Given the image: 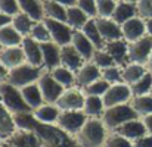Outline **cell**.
<instances>
[{
    "instance_id": "cell-1",
    "label": "cell",
    "mask_w": 152,
    "mask_h": 147,
    "mask_svg": "<svg viewBox=\"0 0 152 147\" xmlns=\"http://www.w3.org/2000/svg\"><path fill=\"white\" fill-rule=\"evenodd\" d=\"M16 128L34 131L42 147H80L75 137L59 128L56 124H43L36 119L33 112L13 115Z\"/></svg>"
},
{
    "instance_id": "cell-2",
    "label": "cell",
    "mask_w": 152,
    "mask_h": 147,
    "mask_svg": "<svg viewBox=\"0 0 152 147\" xmlns=\"http://www.w3.org/2000/svg\"><path fill=\"white\" fill-rule=\"evenodd\" d=\"M106 130L102 118H87L83 128L75 134V140L80 147H103L109 135Z\"/></svg>"
},
{
    "instance_id": "cell-3",
    "label": "cell",
    "mask_w": 152,
    "mask_h": 147,
    "mask_svg": "<svg viewBox=\"0 0 152 147\" xmlns=\"http://www.w3.org/2000/svg\"><path fill=\"white\" fill-rule=\"evenodd\" d=\"M137 118H140V116L130 106V103L106 107L103 110V115H102V121H103L105 127L111 131H115L120 125H123V124H126L132 119H137Z\"/></svg>"
},
{
    "instance_id": "cell-4",
    "label": "cell",
    "mask_w": 152,
    "mask_h": 147,
    "mask_svg": "<svg viewBox=\"0 0 152 147\" xmlns=\"http://www.w3.org/2000/svg\"><path fill=\"white\" fill-rule=\"evenodd\" d=\"M0 98L12 115L33 112V109L28 106V103L22 97L21 90L16 88L15 85H12L7 81L0 83Z\"/></svg>"
},
{
    "instance_id": "cell-5",
    "label": "cell",
    "mask_w": 152,
    "mask_h": 147,
    "mask_svg": "<svg viewBox=\"0 0 152 147\" xmlns=\"http://www.w3.org/2000/svg\"><path fill=\"white\" fill-rule=\"evenodd\" d=\"M43 72H45V69H42V66H33L25 62L24 65L9 71L7 83L15 85L16 88H22L28 84L39 81V78L43 75Z\"/></svg>"
},
{
    "instance_id": "cell-6",
    "label": "cell",
    "mask_w": 152,
    "mask_h": 147,
    "mask_svg": "<svg viewBox=\"0 0 152 147\" xmlns=\"http://www.w3.org/2000/svg\"><path fill=\"white\" fill-rule=\"evenodd\" d=\"M86 121H87V115L83 110H61L56 125L75 137V134L83 128Z\"/></svg>"
},
{
    "instance_id": "cell-7",
    "label": "cell",
    "mask_w": 152,
    "mask_h": 147,
    "mask_svg": "<svg viewBox=\"0 0 152 147\" xmlns=\"http://www.w3.org/2000/svg\"><path fill=\"white\" fill-rule=\"evenodd\" d=\"M43 24L48 27L53 43H56L61 47L66 46V44H71L74 28L69 27L66 22H61V21H56V19H52V18H45Z\"/></svg>"
},
{
    "instance_id": "cell-8",
    "label": "cell",
    "mask_w": 152,
    "mask_h": 147,
    "mask_svg": "<svg viewBox=\"0 0 152 147\" xmlns=\"http://www.w3.org/2000/svg\"><path fill=\"white\" fill-rule=\"evenodd\" d=\"M39 84V88L42 91V96H43V100L45 103H50V104H55L56 100L61 97V94L65 91L64 85H61L53 77H52L50 71H45L43 75L39 78L37 81Z\"/></svg>"
},
{
    "instance_id": "cell-9",
    "label": "cell",
    "mask_w": 152,
    "mask_h": 147,
    "mask_svg": "<svg viewBox=\"0 0 152 147\" xmlns=\"http://www.w3.org/2000/svg\"><path fill=\"white\" fill-rule=\"evenodd\" d=\"M152 53V37L145 34L142 38L129 43V60L130 63L145 65Z\"/></svg>"
},
{
    "instance_id": "cell-10",
    "label": "cell",
    "mask_w": 152,
    "mask_h": 147,
    "mask_svg": "<svg viewBox=\"0 0 152 147\" xmlns=\"http://www.w3.org/2000/svg\"><path fill=\"white\" fill-rule=\"evenodd\" d=\"M132 97H133V93H132L130 85L126 83H120V84H112L108 88V91L102 96V100L106 109V107H112L117 104L129 103Z\"/></svg>"
},
{
    "instance_id": "cell-11",
    "label": "cell",
    "mask_w": 152,
    "mask_h": 147,
    "mask_svg": "<svg viewBox=\"0 0 152 147\" xmlns=\"http://www.w3.org/2000/svg\"><path fill=\"white\" fill-rule=\"evenodd\" d=\"M84 101H86L84 91H80L71 87V88H66L61 94V97L56 100L55 104L61 110H83Z\"/></svg>"
},
{
    "instance_id": "cell-12",
    "label": "cell",
    "mask_w": 152,
    "mask_h": 147,
    "mask_svg": "<svg viewBox=\"0 0 152 147\" xmlns=\"http://www.w3.org/2000/svg\"><path fill=\"white\" fill-rule=\"evenodd\" d=\"M95 22H96L98 31H99V34L102 35V38H103V41H105V43L124 38V37H123L121 27H120V25L112 19V18H102V16H96V18H95Z\"/></svg>"
},
{
    "instance_id": "cell-13",
    "label": "cell",
    "mask_w": 152,
    "mask_h": 147,
    "mask_svg": "<svg viewBox=\"0 0 152 147\" xmlns=\"http://www.w3.org/2000/svg\"><path fill=\"white\" fill-rule=\"evenodd\" d=\"M6 144L10 147H42V143L34 131L16 128V131L6 140Z\"/></svg>"
},
{
    "instance_id": "cell-14",
    "label": "cell",
    "mask_w": 152,
    "mask_h": 147,
    "mask_svg": "<svg viewBox=\"0 0 152 147\" xmlns=\"http://www.w3.org/2000/svg\"><path fill=\"white\" fill-rule=\"evenodd\" d=\"M121 31H123V37L129 43H133L146 34V25H145V21L142 18L134 16L121 25Z\"/></svg>"
},
{
    "instance_id": "cell-15",
    "label": "cell",
    "mask_w": 152,
    "mask_h": 147,
    "mask_svg": "<svg viewBox=\"0 0 152 147\" xmlns=\"http://www.w3.org/2000/svg\"><path fill=\"white\" fill-rule=\"evenodd\" d=\"M0 62L4 65V68L7 71L13 69V68H18L21 65H24L27 62L25 59V53L22 47H4V49L0 50Z\"/></svg>"
},
{
    "instance_id": "cell-16",
    "label": "cell",
    "mask_w": 152,
    "mask_h": 147,
    "mask_svg": "<svg viewBox=\"0 0 152 147\" xmlns=\"http://www.w3.org/2000/svg\"><path fill=\"white\" fill-rule=\"evenodd\" d=\"M112 133H117V134H120V135L129 138L130 141H134L136 138H139V137L148 134L146 127H145V124H143V121H142L140 118L132 119V121H129V122L120 125V127H118L115 131H112Z\"/></svg>"
},
{
    "instance_id": "cell-17",
    "label": "cell",
    "mask_w": 152,
    "mask_h": 147,
    "mask_svg": "<svg viewBox=\"0 0 152 147\" xmlns=\"http://www.w3.org/2000/svg\"><path fill=\"white\" fill-rule=\"evenodd\" d=\"M22 50L25 53L27 63H30L33 66H42V63H43V53H42V47H40L39 41H36L30 35L24 37V40H22Z\"/></svg>"
},
{
    "instance_id": "cell-18",
    "label": "cell",
    "mask_w": 152,
    "mask_h": 147,
    "mask_svg": "<svg viewBox=\"0 0 152 147\" xmlns=\"http://www.w3.org/2000/svg\"><path fill=\"white\" fill-rule=\"evenodd\" d=\"M101 77L102 72L99 71V66H96L93 62L92 63H86V65H83L78 69V72L75 75V85L78 88H84L89 84H92L96 80H99Z\"/></svg>"
},
{
    "instance_id": "cell-19",
    "label": "cell",
    "mask_w": 152,
    "mask_h": 147,
    "mask_svg": "<svg viewBox=\"0 0 152 147\" xmlns=\"http://www.w3.org/2000/svg\"><path fill=\"white\" fill-rule=\"evenodd\" d=\"M40 47L43 53V63L48 71L61 66V46H58L53 41H48V43H40Z\"/></svg>"
},
{
    "instance_id": "cell-20",
    "label": "cell",
    "mask_w": 152,
    "mask_h": 147,
    "mask_svg": "<svg viewBox=\"0 0 152 147\" xmlns=\"http://www.w3.org/2000/svg\"><path fill=\"white\" fill-rule=\"evenodd\" d=\"M71 44L75 47V50L83 56L84 60H92V56L95 53L96 47L93 46V43L83 34L81 30H74V34H72V41Z\"/></svg>"
},
{
    "instance_id": "cell-21",
    "label": "cell",
    "mask_w": 152,
    "mask_h": 147,
    "mask_svg": "<svg viewBox=\"0 0 152 147\" xmlns=\"http://www.w3.org/2000/svg\"><path fill=\"white\" fill-rule=\"evenodd\" d=\"M15 131H16V124L13 115L7 110V107L0 98V141H6Z\"/></svg>"
},
{
    "instance_id": "cell-22",
    "label": "cell",
    "mask_w": 152,
    "mask_h": 147,
    "mask_svg": "<svg viewBox=\"0 0 152 147\" xmlns=\"http://www.w3.org/2000/svg\"><path fill=\"white\" fill-rule=\"evenodd\" d=\"M83 56L75 50V47L72 44H66V46H62L61 47V63L71 69V71H77L81 68L83 65Z\"/></svg>"
},
{
    "instance_id": "cell-23",
    "label": "cell",
    "mask_w": 152,
    "mask_h": 147,
    "mask_svg": "<svg viewBox=\"0 0 152 147\" xmlns=\"http://www.w3.org/2000/svg\"><path fill=\"white\" fill-rule=\"evenodd\" d=\"M103 50L108 51L112 56L117 66H121L126 60H129V44L123 40H115V41L105 43Z\"/></svg>"
},
{
    "instance_id": "cell-24",
    "label": "cell",
    "mask_w": 152,
    "mask_h": 147,
    "mask_svg": "<svg viewBox=\"0 0 152 147\" xmlns=\"http://www.w3.org/2000/svg\"><path fill=\"white\" fill-rule=\"evenodd\" d=\"M21 12L27 13L34 22H42L45 19V10L42 0H18Z\"/></svg>"
},
{
    "instance_id": "cell-25",
    "label": "cell",
    "mask_w": 152,
    "mask_h": 147,
    "mask_svg": "<svg viewBox=\"0 0 152 147\" xmlns=\"http://www.w3.org/2000/svg\"><path fill=\"white\" fill-rule=\"evenodd\" d=\"M33 115L36 116L37 121H40L43 124H56L58 118L61 115V109L56 104L45 103L40 107H37L36 110H33Z\"/></svg>"
},
{
    "instance_id": "cell-26",
    "label": "cell",
    "mask_w": 152,
    "mask_h": 147,
    "mask_svg": "<svg viewBox=\"0 0 152 147\" xmlns=\"http://www.w3.org/2000/svg\"><path fill=\"white\" fill-rule=\"evenodd\" d=\"M19 90H21V94H22L24 100L28 103V106L33 110H36L37 107H40L42 104H45V100H43L42 91H40L37 83L28 84V85H25V87H22Z\"/></svg>"
},
{
    "instance_id": "cell-27",
    "label": "cell",
    "mask_w": 152,
    "mask_h": 147,
    "mask_svg": "<svg viewBox=\"0 0 152 147\" xmlns=\"http://www.w3.org/2000/svg\"><path fill=\"white\" fill-rule=\"evenodd\" d=\"M137 15V7L134 3H127V1H120L117 3V7L112 13V19L118 24V25H123L124 22H127L129 19L134 18Z\"/></svg>"
},
{
    "instance_id": "cell-28",
    "label": "cell",
    "mask_w": 152,
    "mask_h": 147,
    "mask_svg": "<svg viewBox=\"0 0 152 147\" xmlns=\"http://www.w3.org/2000/svg\"><path fill=\"white\" fill-rule=\"evenodd\" d=\"M22 40H24V35H21L12 24L0 28V43H1L3 47L19 46V44H22Z\"/></svg>"
},
{
    "instance_id": "cell-29",
    "label": "cell",
    "mask_w": 152,
    "mask_h": 147,
    "mask_svg": "<svg viewBox=\"0 0 152 147\" xmlns=\"http://www.w3.org/2000/svg\"><path fill=\"white\" fill-rule=\"evenodd\" d=\"M130 106L136 110V113L140 118H145L152 115V94H143V96H133L129 101Z\"/></svg>"
},
{
    "instance_id": "cell-30",
    "label": "cell",
    "mask_w": 152,
    "mask_h": 147,
    "mask_svg": "<svg viewBox=\"0 0 152 147\" xmlns=\"http://www.w3.org/2000/svg\"><path fill=\"white\" fill-rule=\"evenodd\" d=\"M45 18H52L61 22H66V7L53 1V0H42Z\"/></svg>"
},
{
    "instance_id": "cell-31",
    "label": "cell",
    "mask_w": 152,
    "mask_h": 147,
    "mask_svg": "<svg viewBox=\"0 0 152 147\" xmlns=\"http://www.w3.org/2000/svg\"><path fill=\"white\" fill-rule=\"evenodd\" d=\"M105 110V104L101 96H86L83 112L87 115V118H102Z\"/></svg>"
},
{
    "instance_id": "cell-32",
    "label": "cell",
    "mask_w": 152,
    "mask_h": 147,
    "mask_svg": "<svg viewBox=\"0 0 152 147\" xmlns=\"http://www.w3.org/2000/svg\"><path fill=\"white\" fill-rule=\"evenodd\" d=\"M83 34L93 43V46L96 47V50H103L105 47V41L102 38V35L98 31V27H96V22H95V18H90L81 28Z\"/></svg>"
},
{
    "instance_id": "cell-33",
    "label": "cell",
    "mask_w": 152,
    "mask_h": 147,
    "mask_svg": "<svg viewBox=\"0 0 152 147\" xmlns=\"http://www.w3.org/2000/svg\"><path fill=\"white\" fill-rule=\"evenodd\" d=\"M148 72L146 66L145 65H139V63H130L127 65L124 69H123V81L129 85L134 84L136 81H139L145 74Z\"/></svg>"
},
{
    "instance_id": "cell-34",
    "label": "cell",
    "mask_w": 152,
    "mask_h": 147,
    "mask_svg": "<svg viewBox=\"0 0 152 147\" xmlns=\"http://www.w3.org/2000/svg\"><path fill=\"white\" fill-rule=\"evenodd\" d=\"M89 21V16L78 7V6H71L66 7V24L72 27L74 30H81L83 25Z\"/></svg>"
},
{
    "instance_id": "cell-35",
    "label": "cell",
    "mask_w": 152,
    "mask_h": 147,
    "mask_svg": "<svg viewBox=\"0 0 152 147\" xmlns=\"http://www.w3.org/2000/svg\"><path fill=\"white\" fill-rule=\"evenodd\" d=\"M12 25L15 27V30H16L21 35L27 37V35H30L31 28H33L34 24H33V19H31L27 13L19 12V13H16L15 16H12Z\"/></svg>"
},
{
    "instance_id": "cell-36",
    "label": "cell",
    "mask_w": 152,
    "mask_h": 147,
    "mask_svg": "<svg viewBox=\"0 0 152 147\" xmlns=\"http://www.w3.org/2000/svg\"><path fill=\"white\" fill-rule=\"evenodd\" d=\"M50 74H52V77H53L61 85H64L65 88H71V87L74 85V83H75V77L72 75L71 69H68V68H65V66H58V68L52 69Z\"/></svg>"
},
{
    "instance_id": "cell-37",
    "label": "cell",
    "mask_w": 152,
    "mask_h": 147,
    "mask_svg": "<svg viewBox=\"0 0 152 147\" xmlns=\"http://www.w3.org/2000/svg\"><path fill=\"white\" fill-rule=\"evenodd\" d=\"M133 96H143V94H149L152 90V72H146L139 81H136L134 84L130 85Z\"/></svg>"
},
{
    "instance_id": "cell-38",
    "label": "cell",
    "mask_w": 152,
    "mask_h": 147,
    "mask_svg": "<svg viewBox=\"0 0 152 147\" xmlns=\"http://www.w3.org/2000/svg\"><path fill=\"white\" fill-rule=\"evenodd\" d=\"M109 87H111V84L108 81H105L103 78H99L95 83H92L87 87H84L83 91H84L86 96H103L108 91Z\"/></svg>"
},
{
    "instance_id": "cell-39",
    "label": "cell",
    "mask_w": 152,
    "mask_h": 147,
    "mask_svg": "<svg viewBox=\"0 0 152 147\" xmlns=\"http://www.w3.org/2000/svg\"><path fill=\"white\" fill-rule=\"evenodd\" d=\"M30 37H33L36 41L39 43H48V41H52L50 33L48 30V27L42 22H36L31 28V33H30Z\"/></svg>"
},
{
    "instance_id": "cell-40",
    "label": "cell",
    "mask_w": 152,
    "mask_h": 147,
    "mask_svg": "<svg viewBox=\"0 0 152 147\" xmlns=\"http://www.w3.org/2000/svg\"><path fill=\"white\" fill-rule=\"evenodd\" d=\"M92 62L96 65V66H99V68H111V66H117V63H115V60L112 59V56L108 53V51H105V50H95V53H93V56H92Z\"/></svg>"
},
{
    "instance_id": "cell-41",
    "label": "cell",
    "mask_w": 152,
    "mask_h": 147,
    "mask_svg": "<svg viewBox=\"0 0 152 147\" xmlns=\"http://www.w3.org/2000/svg\"><path fill=\"white\" fill-rule=\"evenodd\" d=\"M101 72H102V78H103L105 81H108L109 84H120V83H124V81H123V74H121V71H120L118 66L103 68Z\"/></svg>"
},
{
    "instance_id": "cell-42",
    "label": "cell",
    "mask_w": 152,
    "mask_h": 147,
    "mask_svg": "<svg viewBox=\"0 0 152 147\" xmlns=\"http://www.w3.org/2000/svg\"><path fill=\"white\" fill-rule=\"evenodd\" d=\"M96 7H98V16L111 18L117 7V3L115 0H96Z\"/></svg>"
},
{
    "instance_id": "cell-43",
    "label": "cell",
    "mask_w": 152,
    "mask_h": 147,
    "mask_svg": "<svg viewBox=\"0 0 152 147\" xmlns=\"http://www.w3.org/2000/svg\"><path fill=\"white\" fill-rule=\"evenodd\" d=\"M103 147H133V141H130L129 138H126L117 133H112L108 135Z\"/></svg>"
},
{
    "instance_id": "cell-44",
    "label": "cell",
    "mask_w": 152,
    "mask_h": 147,
    "mask_svg": "<svg viewBox=\"0 0 152 147\" xmlns=\"http://www.w3.org/2000/svg\"><path fill=\"white\" fill-rule=\"evenodd\" d=\"M137 7V16L143 21L152 18V0H139L136 3Z\"/></svg>"
},
{
    "instance_id": "cell-45",
    "label": "cell",
    "mask_w": 152,
    "mask_h": 147,
    "mask_svg": "<svg viewBox=\"0 0 152 147\" xmlns=\"http://www.w3.org/2000/svg\"><path fill=\"white\" fill-rule=\"evenodd\" d=\"M77 6H78L89 18H96V16H98L96 0H77Z\"/></svg>"
},
{
    "instance_id": "cell-46",
    "label": "cell",
    "mask_w": 152,
    "mask_h": 147,
    "mask_svg": "<svg viewBox=\"0 0 152 147\" xmlns=\"http://www.w3.org/2000/svg\"><path fill=\"white\" fill-rule=\"evenodd\" d=\"M19 4L18 0H0V12L6 13L9 16H15L16 13H19Z\"/></svg>"
},
{
    "instance_id": "cell-47",
    "label": "cell",
    "mask_w": 152,
    "mask_h": 147,
    "mask_svg": "<svg viewBox=\"0 0 152 147\" xmlns=\"http://www.w3.org/2000/svg\"><path fill=\"white\" fill-rule=\"evenodd\" d=\"M133 147H152V134H145L133 141Z\"/></svg>"
},
{
    "instance_id": "cell-48",
    "label": "cell",
    "mask_w": 152,
    "mask_h": 147,
    "mask_svg": "<svg viewBox=\"0 0 152 147\" xmlns=\"http://www.w3.org/2000/svg\"><path fill=\"white\" fill-rule=\"evenodd\" d=\"M9 24H12V16L0 12V28H3L4 25H9Z\"/></svg>"
},
{
    "instance_id": "cell-49",
    "label": "cell",
    "mask_w": 152,
    "mask_h": 147,
    "mask_svg": "<svg viewBox=\"0 0 152 147\" xmlns=\"http://www.w3.org/2000/svg\"><path fill=\"white\" fill-rule=\"evenodd\" d=\"M142 121H143V124H145V127H146L148 134H152V115H148V116L142 118Z\"/></svg>"
},
{
    "instance_id": "cell-50",
    "label": "cell",
    "mask_w": 152,
    "mask_h": 147,
    "mask_svg": "<svg viewBox=\"0 0 152 147\" xmlns=\"http://www.w3.org/2000/svg\"><path fill=\"white\" fill-rule=\"evenodd\" d=\"M7 75H9V71L4 68V65L0 62V83L3 81H7Z\"/></svg>"
},
{
    "instance_id": "cell-51",
    "label": "cell",
    "mask_w": 152,
    "mask_h": 147,
    "mask_svg": "<svg viewBox=\"0 0 152 147\" xmlns=\"http://www.w3.org/2000/svg\"><path fill=\"white\" fill-rule=\"evenodd\" d=\"M53 1H56V3H59V4H62V6H65V7H71V6H77V0H53Z\"/></svg>"
},
{
    "instance_id": "cell-52",
    "label": "cell",
    "mask_w": 152,
    "mask_h": 147,
    "mask_svg": "<svg viewBox=\"0 0 152 147\" xmlns=\"http://www.w3.org/2000/svg\"><path fill=\"white\" fill-rule=\"evenodd\" d=\"M145 25H146V34H149L152 37V18L145 21Z\"/></svg>"
},
{
    "instance_id": "cell-53",
    "label": "cell",
    "mask_w": 152,
    "mask_h": 147,
    "mask_svg": "<svg viewBox=\"0 0 152 147\" xmlns=\"http://www.w3.org/2000/svg\"><path fill=\"white\" fill-rule=\"evenodd\" d=\"M145 66H146V69L149 72H152V53H151V56H149V59H148V62L145 63Z\"/></svg>"
},
{
    "instance_id": "cell-54",
    "label": "cell",
    "mask_w": 152,
    "mask_h": 147,
    "mask_svg": "<svg viewBox=\"0 0 152 147\" xmlns=\"http://www.w3.org/2000/svg\"><path fill=\"white\" fill-rule=\"evenodd\" d=\"M124 1H127V3H134V4H136L139 0H124Z\"/></svg>"
},
{
    "instance_id": "cell-55",
    "label": "cell",
    "mask_w": 152,
    "mask_h": 147,
    "mask_svg": "<svg viewBox=\"0 0 152 147\" xmlns=\"http://www.w3.org/2000/svg\"><path fill=\"white\" fill-rule=\"evenodd\" d=\"M0 147H6V143L4 141H0Z\"/></svg>"
},
{
    "instance_id": "cell-56",
    "label": "cell",
    "mask_w": 152,
    "mask_h": 147,
    "mask_svg": "<svg viewBox=\"0 0 152 147\" xmlns=\"http://www.w3.org/2000/svg\"><path fill=\"white\" fill-rule=\"evenodd\" d=\"M1 49H3V46H1V43H0V50H1Z\"/></svg>"
},
{
    "instance_id": "cell-57",
    "label": "cell",
    "mask_w": 152,
    "mask_h": 147,
    "mask_svg": "<svg viewBox=\"0 0 152 147\" xmlns=\"http://www.w3.org/2000/svg\"><path fill=\"white\" fill-rule=\"evenodd\" d=\"M4 143H6V141H4ZM6 147H10V146H7V144H6Z\"/></svg>"
},
{
    "instance_id": "cell-58",
    "label": "cell",
    "mask_w": 152,
    "mask_h": 147,
    "mask_svg": "<svg viewBox=\"0 0 152 147\" xmlns=\"http://www.w3.org/2000/svg\"><path fill=\"white\" fill-rule=\"evenodd\" d=\"M151 94H152V90H151Z\"/></svg>"
}]
</instances>
